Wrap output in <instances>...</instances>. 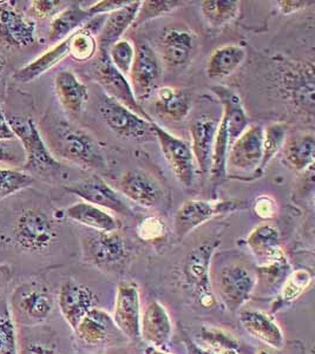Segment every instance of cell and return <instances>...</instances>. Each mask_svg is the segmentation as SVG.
Returning <instances> with one entry per match:
<instances>
[{
    "label": "cell",
    "mask_w": 315,
    "mask_h": 354,
    "mask_svg": "<svg viewBox=\"0 0 315 354\" xmlns=\"http://www.w3.org/2000/svg\"><path fill=\"white\" fill-rule=\"evenodd\" d=\"M16 324L8 307L0 310V354H18Z\"/></svg>",
    "instance_id": "obj_42"
},
{
    "label": "cell",
    "mask_w": 315,
    "mask_h": 354,
    "mask_svg": "<svg viewBox=\"0 0 315 354\" xmlns=\"http://www.w3.org/2000/svg\"><path fill=\"white\" fill-rule=\"evenodd\" d=\"M218 120L211 116L195 118L189 127L191 137V151L195 163L203 176H209L214 150L215 135L218 130Z\"/></svg>",
    "instance_id": "obj_22"
},
{
    "label": "cell",
    "mask_w": 315,
    "mask_h": 354,
    "mask_svg": "<svg viewBox=\"0 0 315 354\" xmlns=\"http://www.w3.org/2000/svg\"><path fill=\"white\" fill-rule=\"evenodd\" d=\"M193 342L216 353L236 352L240 347V342L231 332L216 326L202 327Z\"/></svg>",
    "instance_id": "obj_35"
},
{
    "label": "cell",
    "mask_w": 315,
    "mask_h": 354,
    "mask_svg": "<svg viewBox=\"0 0 315 354\" xmlns=\"http://www.w3.org/2000/svg\"><path fill=\"white\" fill-rule=\"evenodd\" d=\"M140 6V0H133L129 4L106 16L104 24L102 25L101 31L98 32V51L108 53L111 45L123 38L124 33L136 21Z\"/></svg>",
    "instance_id": "obj_27"
},
{
    "label": "cell",
    "mask_w": 315,
    "mask_h": 354,
    "mask_svg": "<svg viewBox=\"0 0 315 354\" xmlns=\"http://www.w3.org/2000/svg\"><path fill=\"white\" fill-rule=\"evenodd\" d=\"M162 64L158 55L148 44L136 46V55L129 73L133 95L138 102L153 95L161 78Z\"/></svg>",
    "instance_id": "obj_18"
},
{
    "label": "cell",
    "mask_w": 315,
    "mask_h": 354,
    "mask_svg": "<svg viewBox=\"0 0 315 354\" xmlns=\"http://www.w3.org/2000/svg\"><path fill=\"white\" fill-rule=\"evenodd\" d=\"M283 161L286 167L296 173L313 168L315 157V136L312 131L288 133L283 143Z\"/></svg>",
    "instance_id": "obj_25"
},
{
    "label": "cell",
    "mask_w": 315,
    "mask_h": 354,
    "mask_svg": "<svg viewBox=\"0 0 315 354\" xmlns=\"http://www.w3.org/2000/svg\"><path fill=\"white\" fill-rule=\"evenodd\" d=\"M141 295L140 287L135 281L118 283L113 306L115 325L126 339H141Z\"/></svg>",
    "instance_id": "obj_14"
},
{
    "label": "cell",
    "mask_w": 315,
    "mask_h": 354,
    "mask_svg": "<svg viewBox=\"0 0 315 354\" xmlns=\"http://www.w3.org/2000/svg\"><path fill=\"white\" fill-rule=\"evenodd\" d=\"M70 37V36H69ZM69 37L64 41H59L45 51L43 55L33 59L31 63L18 68L12 75V80L21 84H28L36 81L37 78L43 76L63 59L69 56Z\"/></svg>",
    "instance_id": "obj_30"
},
{
    "label": "cell",
    "mask_w": 315,
    "mask_h": 354,
    "mask_svg": "<svg viewBox=\"0 0 315 354\" xmlns=\"http://www.w3.org/2000/svg\"><path fill=\"white\" fill-rule=\"evenodd\" d=\"M8 1L0 3V45L24 48L36 43V21Z\"/></svg>",
    "instance_id": "obj_16"
},
{
    "label": "cell",
    "mask_w": 315,
    "mask_h": 354,
    "mask_svg": "<svg viewBox=\"0 0 315 354\" xmlns=\"http://www.w3.org/2000/svg\"><path fill=\"white\" fill-rule=\"evenodd\" d=\"M16 138L12 127L10 124V121L5 115L4 110L1 109V106H0V141L12 142Z\"/></svg>",
    "instance_id": "obj_50"
},
{
    "label": "cell",
    "mask_w": 315,
    "mask_h": 354,
    "mask_svg": "<svg viewBox=\"0 0 315 354\" xmlns=\"http://www.w3.org/2000/svg\"><path fill=\"white\" fill-rule=\"evenodd\" d=\"M184 3L178 0H146L141 1V6L138 10L136 21L133 23L135 26L142 25L144 21L156 19L168 13L174 12L178 8H182Z\"/></svg>",
    "instance_id": "obj_41"
},
{
    "label": "cell",
    "mask_w": 315,
    "mask_h": 354,
    "mask_svg": "<svg viewBox=\"0 0 315 354\" xmlns=\"http://www.w3.org/2000/svg\"><path fill=\"white\" fill-rule=\"evenodd\" d=\"M238 320L247 333L269 348L280 351L286 345L283 328L271 314L259 310H240Z\"/></svg>",
    "instance_id": "obj_23"
},
{
    "label": "cell",
    "mask_w": 315,
    "mask_h": 354,
    "mask_svg": "<svg viewBox=\"0 0 315 354\" xmlns=\"http://www.w3.org/2000/svg\"><path fill=\"white\" fill-rule=\"evenodd\" d=\"M246 57V48L240 45L218 46L207 59V77L211 81H220L231 76L245 63Z\"/></svg>",
    "instance_id": "obj_29"
},
{
    "label": "cell",
    "mask_w": 315,
    "mask_h": 354,
    "mask_svg": "<svg viewBox=\"0 0 315 354\" xmlns=\"http://www.w3.org/2000/svg\"><path fill=\"white\" fill-rule=\"evenodd\" d=\"M10 306L15 324L21 326H38L46 322L52 313L55 299L44 285L25 282L13 290Z\"/></svg>",
    "instance_id": "obj_6"
},
{
    "label": "cell",
    "mask_w": 315,
    "mask_h": 354,
    "mask_svg": "<svg viewBox=\"0 0 315 354\" xmlns=\"http://www.w3.org/2000/svg\"><path fill=\"white\" fill-rule=\"evenodd\" d=\"M17 140L21 141L24 153V163L21 170L43 178H65L68 173L61 162L53 156L49 147L41 136V130L31 117L13 116L8 120Z\"/></svg>",
    "instance_id": "obj_2"
},
{
    "label": "cell",
    "mask_w": 315,
    "mask_h": 354,
    "mask_svg": "<svg viewBox=\"0 0 315 354\" xmlns=\"http://www.w3.org/2000/svg\"><path fill=\"white\" fill-rule=\"evenodd\" d=\"M194 48V32L186 28H169L160 41L162 62L169 68H182L190 61Z\"/></svg>",
    "instance_id": "obj_24"
},
{
    "label": "cell",
    "mask_w": 315,
    "mask_h": 354,
    "mask_svg": "<svg viewBox=\"0 0 315 354\" xmlns=\"http://www.w3.org/2000/svg\"><path fill=\"white\" fill-rule=\"evenodd\" d=\"M288 135V124L283 122H274L263 129L262 161L260 165V176H262L267 167L283 149Z\"/></svg>",
    "instance_id": "obj_36"
},
{
    "label": "cell",
    "mask_w": 315,
    "mask_h": 354,
    "mask_svg": "<svg viewBox=\"0 0 315 354\" xmlns=\"http://www.w3.org/2000/svg\"><path fill=\"white\" fill-rule=\"evenodd\" d=\"M58 236L56 222L41 208H25L12 225L13 243L26 253L43 254L51 248Z\"/></svg>",
    "instance_id": "obj_3"
},
{
    "label": "cell",
    "mask_w": 315,
    "mask_h": 354,
    "mask_svg": "<svg viewBox=\"0 0 315 354\" xmlns=\"http://www.w3.org/2000/svg\"><path fill=\"white\" fill-rule=\"evenodd\" d=\"M141 339L149 346L163 350L169 344L174 326L166 307L155 300L146 305L141 315Z\"/></svg>",
    "instance_id": "obj_21"
},
{
    "label": "cell",
    "mask_w": 315,
    "mask_h": 354,
    "mask_svg": "<svg viewBox=\"0 0 315 354\" xmlns=\"http://www.w3.org/2000/svg\"><path fill=\"white\" fill-rule=\"evenodd\" d=\"M246 208V202L238 200H188L175 214V234L181 240L213 218Z\"/></svg>",
    "instance_id": "obj_8"
},
{
    "label": "cell",
    "mask_w": 315,
    "mask_h": 354,
    "mask_svg": "<svg viewBox=\"0 0 315 354\" xmlns=\"http://www.w3.org/2000/svg\"><path fill=\"white\" fill-rule=\"evenodd\" d=\"M283 91L288 101L303 113L314 111V64L300 62L288 66L283 76Z\"/></svg>",
    "instance_id": "obj_17"
},
{
    "label": "cell",
    "mask_w": 315,
    "mask_h": 354,
    "mask_svg": "<svg viewBox=\"0 0 315 354\" xmlns=\"http://www.w3.org/2000/svg\"><path fill=\"white\" fill-rule=\"evenodd\" d=\"M263 128L258 123L248 124L228 150L227 177L253 181L259 178L262 161Z\"/></svg>",
    "instance_id": "obj_4"
},
{
    "label": "cell",
    "mask_w": 315,
    "mask_h": 354,
    "mask_svg": "<svg viewBox=\"0 0 315 354\" xmlns=\"http://www.w3.org/2000/svg\"><path fill=\"white\" fill-rule=\"evenodd\" d=\"M256 354H273V353H271V351L266 350V348H265V350H260L259 352H258V353H256Z\"/></svg>",
    "instance_id": "obj_55"
},
{
    "label": "cell",
    "mask_w": 315,
    "mask_h": 354,
    "mask_svg": "<svg viewBox=\"0 0 315 354\" xmlns=\"http://www.w3.org/2000/svg\"><path fill=\"white\" fill-rule=\"evenodd\" d=\"M246 243L251 253L261 262L275 258L283 253L280 245V232L274 225L269 223H261L256 225L251 233L248 234Z\"/></svg>",
    "instance_id": "obj_32"
},
{
    "label": "cell",
    "mask_w": 315,
    "mask_h": 354,
    "mask_svg": "<svg viewBox=\"0 0 315 354\" xmlns=\"http://www.w3.org/2000/svg\"><path fill=\"white\" fill-rule=\"evenodd\" d=\"M155 108L158 115L173 122H183L193 109V100L183 88L162 86L155 90Z\"/></svg>",
    "instance_id": "obj_28"
},
{
    "label": "cell",
    "mask_w": 315,
    "mask_h": 354,
    "mask_svg": "<svg viewBox=\"0 0 315 354\" xmlns=\"http://www.w3.org/2000/svg\"><path fill=\"white\" fill-rule=\"evenodd\" d=\"M136 232L142 241H158L160 239L164 238L166 235V222L158 216H148L140 221Z\"/></svg>",
    "instance_id": "obj_43"
},
{
    "label": "cell",
    "mask_w": 315,
    "mask_h": 354,
    "mask_svg": "<svg viewBox=\"0 0 315 354\" xmlns=\"http://www.w3.org/2000/svg\"><path fill=\"white\" fill-rule=\"evenodd\" d=\"M55 91L63 109L81 115L89 102L88 86L71 70H61L55 77Z\"/></svg>",
    "instance_id": "obj_26"
},
{
    "label": "cell",
    "mask_w": 315,
    "mask_h": 354,
    "mask_svg": "<svg viewBox=\"0 0 315 354\" xmlns=\"http://www.w3.org/2000/svg\"><path fill=\"white\" fill-rule=\"evenodd\" d=\"M18 354H57L53 347L43 342L30 340L18 345Z\"/></svg>",
    "instance_id": "obj_49"
},
{
    "label": "cell",
    "mask_w": 315,
    "mask_h": 354,
    "mask_svg": "<svg viewBox=\"0 0 315 354\" xmlns=\"http://www.w3.org/2000/svg\"><path fill=\"white\" fill-rule=\"evenodd\" d=\"M314 4V1H306V0H280L276 3L279 12L283 16H291L299 12L301 10L309 8Z\"/></svg>",
    "instance_id": "obj_48"
},
{
    "label": "cell",
    "mask_w": 315,
    "mask_h": 354,
    "mask_svg": "<svg viewBox=\"0 0 315 354\" xmlns=\"http://www.w3.org/2000/svg\"><path fill=\"white\" fill-rule=\"evenodd\" d=\"M122 196L146 209H156L166 202V192L161 183L146 170L131 169L118 181Z\"/></svg>",
    "instance_id": "obj_15"
},
{
    "label": "cell",
    "mask_w": 315,
    "mask_h": 354,
    "mask_svg": "<svg viewBox=\"0 0 315 354\" xmlns=\"http://www.w3.org/2000/svg\"><path fill=\"white\" fill-rule=\"evenodd\" d=\"M97 53V38L86 26L69 37V56L75 61H90Z\"/></svg>",
    "instance_id": "obj_38"
},
{
    "label": "cell",
    "mask_w": 315,
    "mask_h": 354,
    "mask_svg": "<svg viewBox=\"0 0 315 354\" xmlns=\"http://www.w3.org/2000/svg\"><path fill=\"white\" fill-rule=\"evenodd\" d=\"M13 142V141H12ZM12 142L0 141V163L18 165L24 163V153L23 150L18 151L16 145Z\"/></svg>",
    "instance_id": "obj_47"
},
{
    "label": "cell",
    "mask_w": 315,
    "mask_h": 354,
    "mask_svg": "<svg viewBox=\"0 0 315 354\" xmlns=\"http://www.w3.org/2000/svg\"><path fill=\"white\" fill-rule=\"evenodd\" d=\"M35 183V177L18 168L0 167V200L12 196Z\"/></svg>",
    "instance_id": "obj_39"
},
{
    "label": "cell",
    "mask_w": 315,
    "mask_h": 354,
    "mask_svg": "<svg viewBox=\"0 0 315 354\" xmlns=\"http://www.w3.org/2000/svg\"><path fill=\"white\" fill-rule=\"evenodd\" d=\"M65 215L95 232H116L121 228V223L113 214L88 202L81 201L70 205Z\"/></svg>",
    "instance_id": "obj_31"
},
{
    "label": "cell",
    "mask_w": 315,
    "mask_h": 354,
    "mask_svg": "<svg viewBox=\"0 0 315 354\" xmlns=\"http://www.w3.org/2000/svg\"><path fill=\"white\" fill-rule=\"evenodd\" d=\"M12 279V267L8 263H0V292H3L10 285Z\"/></svg>",
    "instance_id": "obj_51"
},
{
    "label": "cell",
    "mask_w": 315,
    "mask_h": 354,
    "mask_svg": "<svg viewBox=\"0 0 315 354\" xmlns=\"http://www.w3.org/2000/svg\"><path fill=\"white\" fill-rule=\"evenodd\" d=\"M78 339L90 347H101L126 339L113 322V315L101 307H93L75 330Z\"/></svg>",
    "instance_id": "obj_19"
},
{
    "label": "cell",
    "mask_w": 315,
    "mask_h": 354,
    "mask_svg": "<svg viewBox=\"0 0 315 354\" xmlns=\"http://www.w3.org/2000/svg\"><path fill=\"white\" fill-rule=\"evenodd\" d=\"M313 282V274L306 268L293 270L285 279L281 292H280V306L289 305L306 293Z\"/></svg>",
    "instance_id": "obj_37"
},
{
    "label": "cell",
    "mask_w": 315,
    "mask_h": 354,
    "mask_svg": "<svg viewBox=\"0 0 315 354\" xmlns=\"http://www.w3.org/2000/svg\"><path fill=\"white\" fill-rule=\"evenodd\" d=\"M93 76L98 84L104 88L106 96L129 108L133 113L148 121H153L133 95L129 78L113 66L108 57V53L98 51L97 62L93 65Z\"/></svg>",
    "instance_id": "obj_11"
},
{
    "label": "cell",
    "mask_w": 315,
    "mask_h": 354,
    "mask_svg": "<svg viewBox=\"0 0 315 354\" xmlns=\"http://www.w3.org/2000/svg\"><path fill=\"white\" fill-rule=\"evenodd\" d=\"M136 55V46L128 38H122L108 50V57L120 73L129 78Z\"/></svg>",
    "instance_id": "obj_40"
},
{
    "label": "cell",
    "mask_w": 315,
    "mask_h": 354,
    "mask_svg": "<svg viewBox=\"0 0 315 354\" xmlns=\"http://www.w3.org/2000/svg\"><path fill=\"white\" fill-rule=\"evenodd\" d=\"M64 189L102 209L123 216L133 215V210L121 194L98 175L66 185Z\"/></svg>",
    "instance_id": "obj_13"
},
{
    "label": "cell",
    "mask_w": 315,
    "mask_h": 354,
    "mask_svg": "<svg viewBox=\"0 0 315 354\" xmlns=\"http://www.w3.org/2000/svg\"><path fill=\"white\" fill-rule=\"evenodd\" d=\"M97 306V297L81 282L68 279L61 283L58 294V307L71 330L75 332L78 324L91 308Z\"/></svg>",
    "instance_id": "obj_20"
},
{
    "label": "cell",
    "mask_w": 315,
    "mask_h": 354,
    "mask_svg": "<svg viewBox=\"0 0 315 354\" xmlns=\"http://www.w3.org/2000/svg\"><path fill=\"white\" fill-rule=\"evenodd\" d=\"M240 5L236 0H204L200 10L207 24L211 28H222L238 18Z\"/></svg>",
    "instance_id": "obj_34"
},
{
    "label": "cell",
    "mask_w": 315,
    "mask_h": 354,
    "mask_svg": "<svg viewBox=\"0 0 315 354\" xmlns=\"http://www.w3.org/2000/svg\"><path fill=\"white\" fill-rule=\"evenodd\" d=\"M93 17L90 16L85 8L79 5H70L53 17L50 24L49 41L51 43H59L64 41L73 32L85 26Z\"/></svg>",
    "instance_id": "obj_33"
},
{
    "label": "cell",
    "mask_w": 315,
    "mask_h": 354,
    "mask_svg": "<svg viewBox=\"0 0 315 354\" xmlns=\"http://www.w3.org/2000/svg\"><path fill=\"white\" fill-rule=\"evenodd\" d=\"M218 245V241L203 242L188 254L183 265L187 287L203 308H214L218 305L211 280V261Z\"/></svg>",
    "instance_id": "obj_5"
},
{
    "label": "cell",
    "mask_w": 315,
    "mask_h": 354,
    "mask_svg": "<svg viewBox=\"0 0 315 354\" xmlns=\"http://www.w3.org/2000/svg\"><path fill=\"white\" fill-rule=\"evenodd\" d=\"M66 8L65 1L61 0H33L28 6V16L31 19H48L53 18Z\"/></svg>",
    "instance_id": "obj_44"
},
{
    "label": "cell",
    "mask_w": 315,
    "mask_h": 354,
    "mask_svg": "<svg viewBox=\"0 0 315 354\" xmlns=\"http://www.w3.org/2000/svg\"><path fill=\"white\" fill-rule=\"evenodd\" d=\"M155 140L158 142L162 153L169 163L178 183L189 189L195 182L196 163L190 145L182 138L175 136L163 127L153 121Z\"/></svg>",
    "instance_id": "obj_10"
},
{
    "label": "cell",
    "mask_w": 315,
    "mask_h": 354,
    "mask_svg": "<svg viewBox=\"0 0 315 354\" xmlns=\"http://www.w3.org/2000/svg\"><path fill=\"white\" fill-rule=\"evenodd\" d=\"M187 348H188V354H240L238 351L236 352H229V353H216L213 351L207 350L204 347L200 346L198 344H195L193 340L187 342Z\"/></svg>",
    "instance_id": "obj_52"
},
{
    "label": "cell",
    "mask_w": 315,
    "mask_h": 354,
    "mask_svg": "<svg viewBox=\"0 0 315 354\" xmlns=\"http://www.w3.org/2000/svg\"><path fill=\"white\" fill-rule=\"evenodd\" d=\"M99 113L108 128L118 136L133 141H155L153 121H148L113 98L103 97Z\"/></svg>",
    "instance_id": "obj_9"
},
{
    "label": "cell",
    "mask_w": 315,
    "mask_h": 354,
    "mask_svg": "<svg viewBox=\"0 0 315 354\" xmlns=\"http://www.w3.org/2000/svg\"><path fill=\"white\" fill-rule=\"evenodd\" d=\"M83 255L90 265L109 268L126 260L128 245L120 230L95 232L83 239Z\"/></svg>",
    "instance_id": "obj_12"
},
{
    "label": "cell",
    "mask_w": 315,
    "mask_h": 354,
    "mask_svg": "<svg viewBox=\"0 0 315 354\" xmlns=\"http://www.w3.org/2000/svg\"><path fill=\"white\" fill-rule=\"evenodd\" d=\"M41 127L53 156L61 157L82 169L104 171L108 168L101 145L91 133L58 117H45Z\"/></svg>",
    "instance_id": "obj_1"
},
{
    "label": "cell",
    "mask_w": 315,
    "mask_h": 354,
    "mask_svg": "<svg viewBox=\"0 0 315 354\" xmlns=\"http://www.w3.org/2000/svg\"><path fill=\"white\" fill-rule=\"evenodd\" d=\"M5 64H6L5 58L0 55V83L3 81V76H4Z\"/></svg>",
    "instance_id": "obj_54"
},
{
    "label": "cell",
    "mask_w": 315,
    "mask_h": 354,
    "mask_svg": "<svg viewBox=\"0 0 315 354\" xmlns=\"http://www.w3.org/2000/svg\"><path fill=\"white\" fill-rule=\"evenodd\" d=\"M129 3L130 0H102L91 5L89 8H86V11L91 17L102 16V15L108 16Z\"/></svg>",
    "instance_id": "obj_46"
},
{
    "label": "cell",
    "mask_w": 315,
    "mask_h": 354,
    "mask_svg": "<svg viewBox=\"0 0 315 354\" xmlns=\"http://www.w3.org/2000/svg\"><path fill=\"white\" fill-rule=\"evenodd\" d=\"M278 203L269 195H261L253 203V212L258 218L271 220L278 215Z\"/></svg>",
    "instance_id": "obj_45"
},
{
    "label": "cell",
    "mask_w": 315,
    "mask_h": 354,
    "mask_svg": "<svg viewBox=\"0 0 315 354\" xmlns=\"http://www.w3.org/2000/svg\"><path fill=\"white\" fill-rule=\"evenodd\" d=\"M258 283L253 270L238 263L223 267L213 283L215 297L231 312H238L249 301Z\"/></svg>",
    "instance_id": "obj_7"
},
{
    "label": "cell",
    "mask_w": 315,
    "mask_h": 354,
    "mask_svg": "<svg viewBox=\"0 0 315 354\" xmlns=\"http://www.w3.org/2000/svg\"><path fill=\"white\" fill-rule=\"evenodd\" d=\"M144 354H169L166 353V351L160 350V348H155V347L148 346L144 351Z\"/></svg>",
    "instance_id": "obj_53"
}]
</instances>
